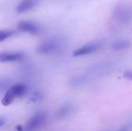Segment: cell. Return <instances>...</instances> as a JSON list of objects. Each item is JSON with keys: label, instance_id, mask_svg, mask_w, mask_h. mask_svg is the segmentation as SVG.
I'll use <instances>...</instances> for the list:
<instances>
[{"label": "cell", "instance_id": "277c9868", "mask_svg": "<svg viewBox=\"0 0 132 131\" xmlns=\"http://www.w3.org/2000/svg\"><path fill=\"white\" fill-rule=\"evenodd\" d=\"M17 29L20 32H26L32 35H37L41 32L40 26L32 21H26V20L20 21L17 25Z\"/></svg>", "mask_w": 132, "mask_h": 131}, {"label": "cell", "instance_id": "5b68a950", "mask_svg": "<svg viewBox=\"0 0 132 131\" xmlns=\"http://www.w3.org/2000/svg\"><path fill=\"white\" fill-rule=\"evenodd\" d=\"M101 47H102V44L101 42H90V43L83 46L82 47H80L77 49H75L73 53V56H80L91 54L95 52H97Z\"/></svg>", "mask_w": 132, "mask_h": 131}, {"label": "cell", "instance_id": "8fae6325", "mask_svg": "<svg viewBox=\"0 0 132 131\" xmlns=\"http://www.w3.org/2000/svg\"><path fill=\"white\" fill-rule=\"evenodd\" d=\"M15 34V30H0V42H2L8 38H10L11 36H14Z\"/></svg>", "mask_w": 132, "mask_h": 131}, {"label": "cell", "instance_id": "6da1fadb", "mask_svg": "<svg viewBox=\"0 0 132 131\" xmlns=\"http://www.w3.org/2000/svg\"><path fill=\"white\" fill-rule=\"evenodd\" d=\"M27 92V86L24 84H16L11 86L6 92L2 100V103L4 106H9L15 98L23 97Z\"/></svg>", "mask_w": 132, "mask_h": 131}, {"label": "cell", "instance_id": "3957f363", "mask_svg": "<svg viewBox=\"0 0 132 131\" xmlns=\"http://www.w3.org/2000/svg\"><path fill=\"white\" fill-rule=\"evenodd\" d=\"M46 121V114L45 113H39L33 116L29 122L26 124L24 130L25 131H33L41 126H43Z\"/></svg>", "mask_w": 132, "mask_h": 131}, {"label": "cell", "instance_id": "30bf717a", "mask_svg": "<svg viewBox=\"0 0 132 131\" xmlns=\"http://www.w3.org/2000/svg\"><path fill=\"white\" fill-rule=\"evenodd\" d=\"M130 46V42L127 40H118L113 45V49L115 50H121Z\"/></svg>", "mask_w": 132, "mask_h": 131}, {"label": "cell", "instance_id": "ba28073f", "mask_svg": "<svg viewBox=\"0 0 132 131\" xmlns=\"http://www.w3.org/2000/svg\"><path fill=\"white\" fill-rule=\"evenodd\" d=\"M115 17L118 21H127L128 18L129 17V12L127 9V8L124 6H120L116 11H115Z\"/></svg>", "mask_w": 132, "mask_h": 131}, {"label": "cell", "instance_id": "5bb4252c", "mask_svg": "<svg viewBox=\"0 0 132 131\" xmlns=\"http://www.w3.org/2000/svg\"><path fill=\"white\" fill-rule=\"evenodd\" d=\"M16 130L18 131H23L24 130V129H23V127L21 126V125H18L17 127H16Z\"/></svg>", "mask_w": 132, "mask_h": 131}, {"label": "cell", "instance_id": "9a60e30c", "mask_svg": "<svg viewBox=\"0 0 132 131\" xmlns=\"http://www.w3.org/2000/svg\"><path fill=\"white\" fill-rule=\"evenodd\" d=\"M128 129H129V127H125L124 129H122V130H118V131H128Z\"/></svg>", "mask_w": 132, "mask_h": 131}, {"label": "cell", "instance_id": "4fadbf2b", "mask_svg": "<svg viewBox=\"0 0 132 131\" xmlns=\"http://www.w3.org/2000/svg\"><path fill=\"white\" fill-rule=\"evenodd\" d=\"M5 123V118H2V117H0V127H2L4 125V124Z\"/></svg>", "mask_w": 132, "mask_h": 131}, {"label": "cell", "instance_id": "7c38bea8", "mask_svg": "<svg viewBox=\"0 0 132 131\" xmlns=\"http://www.w3.org/2000/svg\"><path fill=\"white\" fill-rule=\"evenodd\" d=\"M124 76L126 78V79H128V80H132V73L131 71H127L125 73V75H124Z\"/></svg>", "mask_w": 132, "mask_h": 131}, {"label": "cell", "instance_id": "2e32d148", "mask_svg": "<svg viewBox=\"0 0 132 131\" xmlns=\"http://www.w3.org/2000/svg\"><path fill=\"white\" fill-rule=\"evenodd\" d=\"M3 86V81H0V88H2Z\"/></svg>", "mask_w": 132, "mask_h": 131}, {"label": "cell", "instance_id": "52a82bcc", "mask_svg": "<svg viewBox=\"0 0 132 131\" xmlns=\"http://www.w3.org/2000/svg\"><path fill=\"white\" fill-rule=\"evenodd\" d=\"M37 4L38 0H22L18 4L15 11L17 13L21 14L33 8Z\"/></svg>", "mask_w": 132, "mask_h": 131}, {"label": "cell", "instance_id": "9c48e42d", "mask_svg": "<svg viewBox=\"0 0 132 131\" xmlns=\"http://www.w3.org/2000/svg\"><path fill=\"white\" fill-rule=\"evenodd\" d=\"M73 106L71 104V103H67V104H64L58 111V113H57V117L59 118H66L67 117H68L71 112L73 111Z\"/></svg>", "mask_w": 132, "mask_h": 131}, {"label": "cell", "instance_id": "8992f818", "mask_svg": "<svg viewBox=\"0 0 132 131\" xmlns=\"http://www.w3.org/2000/svg\"><path fill=\"white\" fill-rule=\"evenodd\" d=\"M24 57L25 54L22 52H3L0 53V63L16 62Z\"/></svg>", "mask_w": 132, "mask_h": 131}, {"label": "cell", "instance_id": "7a4b0ae2", "mask_svg": "<svg viewBox=\"0 0 132 131\" xmlns=\"http://www.w3.org/2000/svg\"><path fill=\"white\" fill-rule=\"evenodd\" d=\"M62 42L60 39H52L42 42L37 48V52L40 54H50L57 52L62 47Z\"/></svg>", "mask_w": 132, "mask_h": 131}]
</instances>
